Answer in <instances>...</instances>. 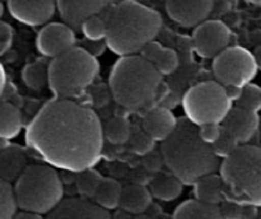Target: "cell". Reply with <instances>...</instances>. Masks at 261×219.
I'll return each mask as SVG.
<instances>
[{
	"label": "cell",
	"mask_w": 261,
	"mask_h": 219,
	"mask_svg": "<svg viewBox=\"0 0 261 219\" xmlns=\"http://www.w3.org/2000/svg\"><path fill=\"white\" fill-rule=\"evenodd\" d=\"M101 14L107 23L105 44L119 57L136 55L162 30L159 12L137 0H120Z\"/></svg>",
	"instance_id": "obj_2"
},
{
	"label": "cell",
	"mask_w": 261,
	"mask_h": 219,
	"mask_svg": "<svg viewBox=\"0 0 261 219\" xmlns=\"http://www.w3.org/2000/svg\"><path fill=\"white\" fill-rule=\"evenodd\" d=\"M197 130H199L200 138H201L205 143H207V145H213V143L217 142L223 133L222 125H218V123L202 125L200 126V127H197Z\"/></svg>",
	"instance_id": "obj_34"
},
{
	"label": "cell",
	"mask_w": 261,
	"mask_h": 219,
	"mask_svg": "<svg viewBox=\"0 0 261 219\" xmlns=\"http://www.w3.org/2000/svg\"><path fill=\"white\" fill-rule=\"evenodd\" d=\"M3 14H4V6H3V3L0 2V18L3 17Z\"/></svg>",
	"instance_id": "obj_44"
},
{
	"label": "cell",
	"mask_w": 261,
	"mask_h": 219,
	"mask_svg": "<svg viewBox=\"0 0 261 219\" xmlns=\"http://www.w3.org/2000/svg\"><path fill=\"white\" fill-rule=\"evenodd\" d=\"M224 199L242 205L261 206V148L240 145L220 162Z\"/></svg>",
	"instance_id": "obj_5"
},
{
	"label": "cell",
	"mask_w": 261,
	"mask_h": 219,
	"mask_svg": "<svg viewBox=\"0 0 261 219\" xmlns=\"http://www.w3.org/2000/svg\"><path fill=\"white\" fill-rule=\"evenodd\" d=\"M162 158L169 172L188 186L220 167L212 145L200 138L197 127L186 118L178 120L174 132L162 142Z\"/></svg>",
	"instance_id": "obj_3"
},
{
	"label": "cell",
	"mask_w": 261,
	"mask_h": 219,
	"mask_svg": "<svg viewBox=\"0 0 261 219\" xmlns=\"http://www.w3.org/2000/svg\"><path fill=\"white\" fill-rule=\"evenodd\" d=\"M46 219H113L108 210L84 198L63 199Z\"/></svg>",
	"instance_id": "obj_16"
},
{
	"label": "cell",
	"mask_w": 261,
	"mask_h": 219,
	"mask_svg": "<svg viewBox=\"0 0 261 219\" xmlns=\"http://www.w3.org/2000/svg\"><path fill=\"white\" fill-rule=\"evenodd\" d=\"M76 175V187L81 198L87 199V200L94 198L95 192H96L97 187L102 180V176L94 168L82 171Z\"/></svg>",
	"instance_id": "obj_28"
},
{
	"label": "cell",
	"mask_w": 261,
	"mask_h": 219,
	"mask_svg": "<svg viewBox=\"0 0 261 219\" xmlns=\"http://www.w3.org/2000/svg\"><path fill=\"white\" fill-rule=\"evenodd\" d=\"M132 219H152L151 216L147 215V214H137V215H134V218Z\"/></svg>",
	"instance_id": "obj_42"
},
{
	"label": "cell",
	"mask_w": 261,
	"mask_h": 219,
	"mask_svg": "<svg viewBox=\"0 0 261 219\" xmlns=\"http://www.w3.org/2000/svg\"><path fill=\"white\" fill-rule=\"evenodd\" d=\"M122 185L114 178L102 177L99 187L94 195V203L105 210H114L119 208L120 196H122Z\"/></svg>",
	"instance_id": "obj_25"
},
{
	"label": "cell",
	"mask_w": 261,
	"mask_h": 219,
	"mask_svg": "<svg viewBox=\"0 0 261 219\" xmlns=\"http://www.w3.org/2000/svg\"><path fill=\"white\" fill-rule=\"evenodd\" d=\"M238 146L240 145H238L234 140H232L229 136H227L225 133H222V136H220L219 140H218L215 143H213L212 148H213V150H214L215 155H217L219 159L220 158H223V159H224V158L229 157V155L232 154L236 149H237Z\"/></svg>",
	"instance_id": "obj_33"
},
{
	"label": "cell",
	"mask_w": 261,
	"mask_h": 219,
	"mask_svg": "<svg viewBox=\"0 0 261 219\" xmlns=\"http://www.w3.org/2000/svg\"><path fill=\"white\" fill-rule=\"evenodd\" d=\"M14 32L11 25L0 21V57L6 54L12 46Z\"/></svg>",
	"instance_id": "obj_36"
},
{
	"label": "cell",
	"mask_w": 261,
	"mask_h": 219,
	"mask_svg": "<svg viewBox=\"0 0 261 219\" xmlns=\"http://www.w3.org/2000/svg\"><path fill=\"white\" fill-rule=\"evenodd\" d=\"M24 85L31 90H42L49 85V63L36 60L24 67L22 72Z\"/></svg>",
	"instance_id": "obj_27"
},
{
	"label": "cell",
	"mask_w": 261,
	"mask_h": 219,
	"mask_svg": "<svg viewBox=\"0 0 261 219\" xmlns=\"http://www.w3.org/2000/svg\"><path fill=\"white\" fill-rule=\"evenodd\" d=\"M109 87L118 105L130 112H147L160 98L163 76L141 55H127L113 65Z\"/></svg>",
	"instance_id": "obj_4"
},
{
	"label": "cell",
	"mask_w": 261,
	"mask_h": 219,
	"mask_svg": "<svg viewBox=\"0 0 261 219\" xmlns=\"http://www.w3.org/2000/svg\"><path fill=\"white\" fill-rule=\"evenodd\" d=\"M140 55L150 64L154 65L155 69L162 76H169L177 70L178 65H179V57H178L177 52L170 47L163 46L156 41H151L150 44H147L140 52Z\"/></svg>",
	"instance_id": "obj_18"
},
{
	"label": "cell",
	"mask_w": 261,
	"mask_h": 219,
	"mask_svg": "<svg viewBox=\"0 0 261 219\" xmlns=\"http://www.w3.org/2000/svg\"><path fill=\"white\" fill-rule=\"evenodd\" d=\"M193 193L196 200L209 205L219 206V204L224 200L222 178L217 173L204 176L193 185Z\"/></svg>",
	"instance_id": "obj_22"
},
{
	"label": "cell",
	"mask_w": 261,
	"mask_h": 219,
	"mask_svg": "<svg viewBox=\"0 0 261 219\" xmlns=\"http://www.w3.org/2000/svg\"><path fill=\"white\" fill-rule=\"evenodd\" d=\"M113 219H132L134 218V215L132 214H129L128 211L123 210V209H120V210H118L117 213L114 214V215L112 216Z\"/></svg>",
	"instance_id": "obj_40"
},
{
	"label": "cell",
	"mask_w": 261,
	"mask_h": 219,
	"mask_svg": "<svg viewBox=\"0 0 261 219\" xmlns=\"http://www.w3.org/2000/svg\"><path fill=\"white\" fill-rule=\"evenodd\" d=\"M27 165V157L21 146L8 145L0 149V178L7 182H16Z\"/></svg>",
	"instance_id": "obj_19"
},
{
	"label": "cell",
	"mask_w": 261,
	"mask_h": 219,
	"mask_svg": "<svg viewBox=\"0 0 261 219\" xmlns=\"http://www.w3.org/2000/svg\"><path fill=\"white\" fill-rule=\"evenodd\" d=\"M8 11L16 21L39 27L49 23L58 8L55 0H8Z\"/></svg>",
	"instance_id": "obj_12"
},
{
	"label": "cell",
	"mask_w": 261,
	"mask_h": 219,
	"mask_svg": "<svg viewBox=\"0 0 261 219\" xmlns=\"http://www.w3.org/2000/svg\"><path fill=\"white\" fill-rule=\"evenodd\" d=\"M213 73L224 87L242 89L257 75V65L251 52L241 46H229L213 59Z\"/></svg>",
	"instance_id": "obj_9"
},
{
	"label": "cell",
	"mask_w": 261,
	"mask_h": 219,
	"mask_svg": "<svg viewBox=\"0 0 261 219\" xmlns=\"http://www.w3.org/2000/svg\"><path fill=\"white\" fill-rule=\"evenodd\" d=\"M232 32L229 27L222 21L212 19L205 21L197 27L192 35L193 47L196 53L205 59H214L215 57L229 47Z\"/></svg>",
	"instance_id": "obj_10"
},
{
	"label": "cell",
	"mask_w": 261,
	"mask_h": 219,
	"mask_svg": "<svg viewBox=\"0 0 261 219\" xmlns=\"http://www.w3.org/2000/svg\"><path fill=\"white\" fill-rule=\"evenodd\" d=\"M27 146L55 169L79 173L100 162L102 123L92 108L74 99L45 103L26 127Z\"/></svg>",
	"instance_id": "obj_1"
},
{
	"label": "cell",
	"mask_w": 261,
	"mask_h": 219,
	"mask_svg": "<svg viewBox=\"0 0 261 219\" xmlns=\"http://www.w3.org/2000/svg\"><path fill=\"white\" fill-rule=\"evenodd\" d=\"M82 47L96 58L97 55L102 54L104 49L107 47V44H105V41H89V40H86V45Z\"/></svg>",
	"instance_id": "obj_37"
},
{
	"label": "cell",
	"mask_w": 261,
	"mask_h": 219,
	"mask_svg": "<svg viewBox=\"0 0 261 219\" xmlns=\"http://www.w3.org/2000/svg\"><path fill=\"white\" fill-rule=\"evenodd\" d=\"M12 219H44L42 215L35 213H29V211H19V213L14 214Z\"/></svg>",
	"instance_id": "obj_39"
},
{
	"label": "cell",
	"mask_w": 261,
	"mask_h": 219,
	"mask_svg": "<svg viewBox=\"0 0 261 219\" xmlns=\"http://www.w3.org/2000/svg\"><path fill=\"white\" fill-rule=\"evenodd\" d=\"M173 219H224L219 206L209 205L192 199L180 204L173 214Z\"/></svg>",
	"instance_id": "obj_24"
},
{
	"label": "cell",
	"mask_w": 261,
	"mask_h": 219,
	"mask_svg": "<svg viewBox=\"0 0 261 219\" xmlns=\"http://www.w3.org/2000/svg\"><path fill=\"white\" fill-rule=\"evenodd\" d=\"M23 127L22 113L14 104L0 100V138L12 140L21 133Z\"/></svg>",
	"instance_id": "obj_23"
},
{
	"label": "cell",
	"mask_w": 261,
	"mask_h": 219,
	"mask_svg": "<svg viewBox=\"0 0 261 219\" xmlns=\"http://www.w3.org/2000/svg\"><path fill=\"white\" fill-rule=\"evenodd\" d=\"M128 143L130 146V150L135 154L142 155V157L150 154L155 146V141L141 128H135V130L132 128V133H130Z\"/></svg>",
	"instance_id": "obj_32"
},
{
	"label": "cell",
	"mask_w": 261,
	"mask_h": 219,
	"mask_svg": "<svg viewBox=\"0 0 261 219\" xmlns=\"http://www.w3.org/2000/svg\"><path fill=\"white\" fill-rule=\"evenodd\" d=\"M85 39L89 41H105L107 23L102 14H96L85 19L80 26Z\"/></svg>",
	"instance_id": "obj_30"
},
{
	"label": "cell",
	"mask_w": 261,
	"mask_h": 219,
	"mask_svg": "<svg viewBox=\"0 0 261 219\" xmlns=\"http://www.w3.org/2000/svg\"><path fill=\"white\" fill-rule=\"evenodd\" d=\"M258 126H260L258 113L233 107L222 122V130L223 133L229 136L238 145H246L257 132Z\"/></svg>",
	"instance_id": "obj_15"
},
{
	"label": "cell",
	"mask_w": 261,
	"mask_h": 219,
	"mask_svg": "<svg viewBox=\"0 0 261 219\" xmlns=\"http://www.w3.org/2000/svg\"><path fill=\"white\" fill-rule=\"evenodd\" d=\"M236 107L242 108L252 113L261 110V87L253 85L252 82L241 89V94L236 100Z\"/></svg>",
	"instance_id": "obj_29"
},
{
	"label": "cell",
	"mask_w": 261,
	"mask_h": 219,
	"mask_svg": "<svg viewBox=\"0 0 261 219\" xmlns=\"http://www.w3.org/2000/svg\"><path fill=\"white\" fill-rule=\"evenodd\" d=\"M220 213L224 219H243V205L224 199L219 204Z\"/></svg>",
	"instance_id": "obj_35"
},
{
	"label": "cell",
	"mask_w": 261,
	"mask_h": 219,
	"mask_svg": "<svg viewBox=\"0 0 261 219\" xmlns=\"http://www.w3.org/2000/svg\"><path fill=\"white\" fill-rule=\"evenodd\" d=\"M152 205V195L149 187L142 185H129L123 187L119 208L132 215L146 213Z\"/></svg>",
	"instance_id": "obj_20"
},
{
	"label": "cell",
	"mask_w": 261,
	"mask_h": 219,
	"mask_svg": "<svg viewBox=\"0 0 261 219\" xmlns=\"http://www.w3.org/2000/svg\"><path fill=\"white\" fill-rule=\"evenodd\" d=\"M100 72L97 58L82 46H74L49 62V85L54 98L76 99L96 80Z\"/></svg>",
	"instance_id": "obj_7"
},
{
	"label": "cell",
	"mask_w": 261,
	"mask_h": 219,
	"mask_svg": "<svg viewBox=\"0 0 261 219\" xmlns=\"http://www.w3.org/2000/svg\"><path fill=\"white\" fill-rule=\"evenodd\" d=\"M252 54H253V58H255L256 65H257L258 69L261 70V44L256 47L255 52H253Z\"/></svg>",
	"instance_id": "obj_41"
},
{
	"label": "cell",
	"mask_w": 261,
	"mask_h": 219,
	"mask_svg": "<svg viewBox=\"0 0 261 219\" xmlns=\"http://www.w3.org/2000/svg\"><path fill=\"white\" fill-rule=\"evenodd\" d=\"M178 125V119L168 108L154 107L147 110L142 119V130L156 142L167 140Z\"/></svg>",
	"instance_id": "obj_17"
},
{
	"label": "cell",
	"mask_w": 261,
	"mask_h": 219,
	"mask_svg": "<svg viewBox=\"0 0 261 219\" xmlns=\"http://www.w3.org/2000/svg\"><path fill=\"white\" fill-rule=\"evenodd\" d=\"M76 34L64 22H53L42 26L36 37V47L40 54L49 59L59 57L76 46Z\"/></svg>",
	"instance_id": "obj_11"
},
{
	"label": "cell",
	"mask_w": 261,
	"mask_h": 219,
	"mask_svg": "<svg viewBox=\"0 0 261 219\" xmlns=\"http://www.w3.org/2000/svg\"><path fill=\"white\" fill-rule=\"evenodd\" d=\"M255 219H261V211H260V213H258V215L257 216H256V218Z\"/></svg>",
	"instance_id": "obj_45"
},
{
	"label": "cell",
	"mask_w": 261,
	"mask_h": 219,
	"mask_svg": "<svg viewBox=\"0 0 261 219\" xmlns=\"http://www.w3.org/2000/svg\"><path fill=\"white\" fill-rule=\"evenodd\" d=\"M17 209L13 186L0 178V219H12Z\"/></svg>",
	"instance_id": "obj_31"
},
{
	"label": "cell",
	"mask_w": 261,
	"mask_h": 219,
	"mask_svg": "<svg viewBox=\"0 0 261 219\" xmlns=\"http://www.w3.org/2000/svg\"><path fill=\"white\" fill-rule=\"evenodd\" d=\"M130 133H132V126H130L129 120L122 115L110 118L105 125H102L104 140H107L112 145L128 143Z\"/></svg>",
	"instance_id": "obj_26"
},
{
	"label": "cell",
	"mask_w": 261,
	"mask_h": 219,
	"mask_svg": "<svg viewBox=\"0 0 261 219\" xmlns=\"http://www.w3.org/2000/svg\"><path fill=\"white\" fill-rule=\"evenodd\" d=\"M246 2H248V3L256 4V6H261V0H246Z\"/></svg>",
	"instance_id": "obj_43"
},
{
	"label": "cell",
	"mask_w": 261,
	"mask_h": 219,
	"mask_svg": "<svg viewBox=\"0 0 261 219\" xmlns=\"http://www.w3.org/2000/svg\"><path fill=\"white\" fill-rule=\"evenodd\" d=\"M183 183L170 172H162L151 178L149 190L152 198L162 201H173L183 192Z\"/></svg>",
	"instance_id": "obj_21"
},
{
	"label": "cell",
	"mask_w": 261,
	"mask_h": 219,
	"mask_svg": "<svg viewBox=\"0 0 261 219\" xmlns=\"http://www.w3.org/2000/svg\"><path fill=\"white\" fill-rule=\"evenodd\" d=\"M60 18L72 29H80L91 16L101 14L120 0H55Z\"/></svg>",
	"instance_id": "obj_14"
},
{
	"label": "cell",
	"mask_w": 261,
	"mask_h": 219,
	"mask_svg": "<svg viewBox=\"0 0 261 219\" xmlns=\"http://www.w3.org/2000/svg\"><path fill=\"white\" fill-rule=\"evenodd\" d=\"M7 87V73L4 69L3 64L0 63V98L3 96L4 91H6Z\"/></svg>",
	"instance_id": "obj_38"
},
{
	"label": "cell",
	"mask_w": 261,
	"mask_h": 219,
	"mask_svg": "<svg viewBox=\"0 0 261 219\" xmlns=\"http://www.w3.org/2000/svg\"><path fill=\"white\" fill-rule=\"evenodd\" d=\"M13 191L17 208L39 215L54 210L64 196L62 178L49 164L29 165L16 181Z\"/></svg>",
	"instance_id": "obj_6"
},
{
	"label": "cell",
	"mask_w": 261,
	"mask_h": 219,
	"mask_svg": "<svg viewBox=\"0 0 261 219\" xmlns=\"http://www.w3.org/2000/svg\"><path fill=\"white\" fill-rule=\"evenodd\" d=\"M214 7V0H167L165 11L172 21L190 29L207 19Z\"/></svg>",
	"instance_id": "obj_13"
},
{
	"label": "cell",
	"mask_w": 261,
	"mask_h": 219,
	"mask_svg": "<svg viewBox=\"0 0 261 219\" xmlns=\"http://www.w3.org/2000/svg\"><path fill=\"white\" fill-rule=\"evenodd\" d=\"M186 119L196 127L209 123L222 125L233 108V100L227 89L217 81H204L193 85L182 98Z\"/></svg>",
	"instance_id": "obj_8"
}]
</instances>
